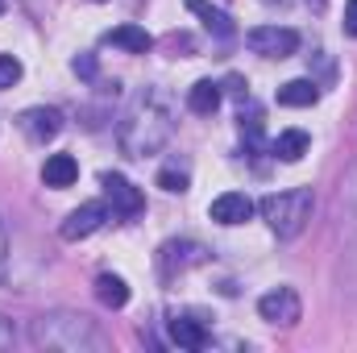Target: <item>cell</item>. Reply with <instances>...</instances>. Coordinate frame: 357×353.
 Listing matches in <instances>:
<instances>
[{"instance_id":"6da1fadb","label":"cell","mask_w":357,"mask_h":353,"mask_svg":"<svg viewBox=\"0 0 357 353\" xmlns=\"http://www.w3.org/2000/svg\"><path fill=\"white\" fill-rule=\"evenodd\" d=\"M175 133V108H171V96L162 88H146L133 96V104L125 108L121 117V150L129 158H154Z\"/></svg>"},{"instance_id":"7402d4cb","label":"cell","mask_w":357,"mask_h":353,"mask_svg":"<svg viewBox=\"0 0 357 353\" xmlns=\"http://www.w3.org/2000/svg\"><path fill=\"white\" fill-rule=\"evenodd\" d=\"M71 67H75V75H84V80H91V75H96V63H91V54H79Z\"/></svg>"},{"instance_id":"cb8c5ba5","label":"cell","mask_w":357,"mask_h":353,"mask_svg":"<svg viewBox=\"0 0 357 353\" xmlns=\"http://www.w3.org/2000/svg\"><path fill=\"white\" fill-rule=\"evenodd\" d=\"M307 4H316V8H324V0H307Z\"/></svg>"},{"instance_id":"d4e9b609","label":"cell","mask_w":357,"mask_h":353,"mask_svg":"<svg viewBox=\"0 0 357 353\" xmlns=\"http://www.w3.org/2000/svg\"><path fill=\"white\" fill-rule=\"evenodd\" d=\"M262 4H287V0H262Z\"/></svg>"},{"instance_id":"9c48e42d","label":"cell","mask_w":357,"mask_h":353,"mask_svg":"<svg viewBox=\"0 0 357 353\" xmlns=\"http://www.w3.org/2000/svg\"><path fill=\"white\" fill-rule=\"evenodd\" d=\"M208 258V250L199 246V241H167L162 250H158V266H162V274L171 278V274H183V270H191V266H199Z\"/></svg>"},{"instance_id":"603a6c76","label":"cell","mask_w":357,"mask_h":353,"mask_svg":"<svg viewBox=\"0 0 357 353\" xmlns=\"http://www.w3.org/2000/svg\"><path fill=\"white\" fill-rule=\"evenodd\" d=\"M0 350H13V324L0 316Z\"/></svg>"},{"instance_id":"30bf717a","label":"cell","mask_w":357,"mask_h":353,"mask_svg":"<svg viewBox=\"0 0 357 353\" xmlns=\"http://www.w3.org/2000/svg\"><path fill=\"white\" fill-rule=\"evenodd\" d=\"M21 129L33 137V142H50L63 133V112L59 108H25L21 112Z\"/></svg>"},{"instance_id":"d6986e66","label":"cell","mask_w":357,"mask_h":353,"mask_svg":"<svg viewBox=\"0 0 357 353\" xmlns=\"http://www.w3.org/2000/svg\"><path fill=\"white\" fill-rule=\"evenodd\" d=\"M158 187L171 191V195H183V191H187V175L175 171V167H167V171H158Z\"/></svg>"},{"instance_id":"52a82bcc","label":"cell","mask_w":357,"mask_h":353,"mask_svg":"<svg viewBox=\"0 0 357 353\" xmlns=\"http://www.w3.org/2000/svg\"><path fill=\"white\" fill-rule=\"evenodd\" d=\"M108 220V204L104 200H88V204H79L67 220H63V241H84V237H91L100 225Z\"/></svg>"},{"instance_id":"4fadbf2b","label":"cell","mask_w":357,"mask_h":353,"mask_svg":"<svg viewBox=\"0 0 357 353\" xmlns=\"http://www.w3.org/2000/svg\"><path fill=\"white\" fill-rule=\"evenodd\" d=\"M171 341L187 353H199V350H208V329H204L199 320L175 316V320H171Z\"/></svg>"},{"instance_id":"8992f818","label":"cell","mask_w":357,"mask_h":353,"mask_svg":"<svg viewBox=\"0 0 357 353\" xmlns=\"http://www.w3.org/2000/svg\"><path fill=\"white\" fill-rule=\"evenodd\" d=\"M100 183H104V195H108V204H112V216L133 220V216H142V212H146V195H142V191H137V187H133L125 175L108 171Z\"/></svg>"},{"instance_id":"e0dca14e","label":"cell","mask_w":357,"mask_h":353,"mask_svg":"<svg viewBox=\"0 0 357 353\" xmlns=\"http://www.w3.org/2000/svg\"><path fill=\"white\" fill-rule=\"evenodd\" d=\"M316 100H320L316 80H291V84L278 88V104H282V108H312Z\"/></svg>"},{"instance_id":"5b68a950","label":"cell","mask_w":357,"mask_h":353,"mask_svg":"<svg viewBox=\"0 0 357 353\" xmlns=\"http://www.w3.org/2000/svg\"><path fill=\"white\" fill-rule=\"evenodd\" d=\"M258 316H262L266 324H278V329L299 324V316H303L299 291H295V287H274V291H266V295L258 299Z\"/></svg>"},{"instance_id":"ffe728a7","label":"cell","mask_w":357,"mask_h":353,"mask_svg":"<svg viewBox=\"0 0 357 353\" xmlns=\"http://www.w3.org/2000/svg\"><path fill=\"white\" fill-rule=\"evenodd\" d=\"M17 80H21V63H17L13 54H0V91L13 88Z\"/></svg>"},{"instance_id":"7c38bea8","label":"cell","mask_w":357,"mask_h":353,"mask_svg":"<svg viewBox=\"0 0 357 353\" xmlns=\"http://www.w3.org/2000/svg\"><path fill=\"white\" fill-rule=\"evenodd\" d=\"M104 42L116 46V50H125V54H150L154 50V38L142 25H116V29L104 33Z\"/></svg>"},{"instance_id":"8fae6325","label":"cell","mask_w":357,"mask_h":353,"mask_svg":"<svg viewBox=\"0 0 357 353\" xmlns=\"http://www.w3.org/2000/svg\"><path fill=\"white\" fill-rule=\"evenodd\" d=\"M187 13H195L199 21H204V29L208 33H216V38H237V25H233V17L225 13V8H216V4H208V0H187Z\"/></svg>"},{"instance_id":"ac0fdd59","label":"cell","mask_w":357,"mask_h":353,"mask_svg":"<svg viewBox=\"0 0 357 353\" xmlns=\"http://www.w3.org/2000/svg\"><path fill=\"white\" fill-rule=\"evenodd\" d=\"M96 295H100L104 308H125V303H129V287H125V278H116V274H100V278H96Z\"/></svg>"},{"instance_id":"ba28073f","label":"cell","mask_w":357,"mask_h":353,"mask_svg":"<svg viewBox=\"0 0 357 353\" xmlns=\"http://www.w3.org/2000/svg\"><path fill=\"white\" fill-rule=\"evenodd\" d=\"M254 200L245 195V191H225V195H216L212 204H208V216L216 220V225H225V229H233V225H245L250 216H254Z\"/></svg>"},{"instance_id":"2e32d148","label":"cell","mask_w":357,"mask_h":353,"mask_svg":"<svg viewBox=\"0 0 357 353\" xmlns=\"http://www.w3.org/2000/svg\"><path fill=\"white\" fill-rule=\"evenodd\" d=\"M220 84H212V80H195L191 88H187V108L191 112H199V117H212L216 108H220Z\"/></svg>"},{"instance_id":"9a60e30c","label":"cell","mask_w":357,"mask_h":353,"mask_svg":"<svg viewBox=\"0 0 357 353\" xmlns=\"http://www.w3.org/2000/svg\"><path fill=\"white\" fill-rule=\"evenodd\" d=\"M75 179H79V163H75L71 154H50V158H46V167H42V183H46V187H59V191H63V187H71Z\"/></svg>"},{"instance_id":"44dd1931","label":"cell","mask_w":357,"mask_h":353,"mask_svg":"<svg viewBox=\"0 0 357 353\" xmlns=\"http://www.w3.org/2000/svg\"><path fill=\"white\" fill-rule=\"evenodd\" d=\"M345 33L357 38V0H345Z\"/></svg>"},{"instance_id":"5bb4252c","label":"cell","mask_w":357,"mask_h":353,"mask_svg":"<svg viewBox=\"0 0 357 353\" xmlns=\"http://www.w3.org/2000/svg\"><path fill=\"white\" fill-rule=\"evenodd\" d=\"M307 150H312V137H307L303 129H282V133L270 142V154L282 158V163H299Z\"/></svg>"},{"instance_id":"277c9868","label":"cell","mask_w":357,"mask_h":353,"mask_svg":"<svg viewBox=\"0 0 357 353\" xmlns=\"http://www.w3.org/2000/svg\"><path fill=\"white\" fill-rule=\"evenodd\" d=\"M245 46L262 59H291L299 50V33L287 29V25H258L245 33Z\"/></svg>"},{"instance_id":"3957f363","label":"cell","mask_w":357,"mask_h":353,"mask_svg":"<svg viewBox=\"0 0 357 353\" xmlns=\"http://www.w3.org/2000/svg\"><path fill=\"white\" fill-rule=\"evenodd\" d=\"M33 341L46 345V350H63V353L100 350L104 345V337L84 316H42V320H33Z\"/></svg>"},{"instance_id":"7a4b0ae2","label":"cell","mask_w":357,"mask_h":353,"mask_svg":"<svg viewBox=\"0 0 357 353\" xmlns=\"http://www.w3.org/2000/svg\"><path fill=\"white\" fill-rule=\"evenodd\" d=\"M312 204H316V200H312L307 187H291V191L266 195V200L258 204V212H262V220H266L282 241H291V237H299L303 225L312 220Z\"/></svg>"}]
</instances>
